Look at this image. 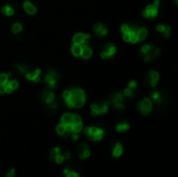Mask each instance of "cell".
Listing matches in <instances>:
<instances>
[{
	"label": "cell",
	"instance_id": "d4e9b609",
	"mask_svg": "<svg viewBox=\"0 0 178 177\" xmlns=\"http://www.w3.org/2000/svg\"><path fill=\"white\" fill-rule=\"evenodd\" d=\"M135 89H130V88H127L123 91V95H124V97H128V98H132V97L135 96Z\"/></svg>",
	"mask_w": 178,
	"mask_h": 177
},
{
	"label": "cell",
	"instance_id": "603a6c76",
	"mask_svg": "<svg viewBox=\"0 0 178 177\" xmlns=\"http://www.w3.org/2000/svg\"><path fill=\"white\" fill-rule=\"evenodd\" d=\"M2 13H3L5 16H7V17H12V16L15 14V10L13 9L10 5H4V6L2 7Z\"/></svg>",
	"mask_w": 178,
	"mask_h": 177
},
{
	"label": "cell",
	"instance_id": "8fae6325",
	"mask_svg": "<svg viewBox=\"0 0 178 177\" xmlns=\"http://www.w3.org/2000/svg\"><path fill=\"white\" fill-rule=\"evenodd\" d=\"M40 98L42 101L44 102L45 104L49 105L51 103H53L54 101H55V97H54V94L52 93V92L50 91H47V90H45V91H43L40 95Z\"/></svg>",
	"mask_w": 178,
	"mask_h": 177
},
{
	"label": "cell",
	"instance_id": "6da1fadb",
	"mask_svg": "<svg viewBox=\"0 0 178 177\" xmlns=\"http://www.w3.org/2000/svg\"><path fill=\"white\" fill-rule=\"evenodd\" d=\"M62 98L69 108H79L85 105L87 96L82 89L72 88L62 93Z\"/></svg>",
	"mask_w": 178,
	"mask_h": 177
},
{
	"label": "cell",
	"instance_id": "2e32d148",
	"mask_svg": "<svg viewBox=\"0 0 178 177\" xmlns=\"http://www.w3.org/2000/svg\"><path fill=\"white\" fill-rule=\"evenodd\" d=\"M91 155V151L89 149V146L87 144H81L79 147V158L80 160H85L88 158Z\"/></svg>",
	"mask_w": 178,
	"mask_h": 177
},
{
	"label": "cell",
	"instance_id": "44dd1931",
	"mask_svg": "<svg viewBox=\"0 0 178 177\" xmlns=\"http://www.w3.org/2000/svg\"><path fill=\"white\" fill-rule=\"evenodd\" d=\"M81 51H82V46L79 44H73L72 47H71V52L72 54L74 55V56H80V54H81Z\"/></svg>",
	"mask_w": 178,
	"mask_h": 177
},
{
	"label": "cell",
	"instance_id": "52a82bcc",
	"mask_svg": "<svg viewBox=\"0 0 178 177\" xmlns=\"http://www.w3.org/2000/svg\"><path fill=\"white\" fill-rule=\"evenodd\" d=\"M111 101L112 102V104L115 105V107H116L117 110H123V108H124V104H123L124 95H123V93H121V92H116V93L112 94Z\"/></svg>",
	"mask_w": 178,
	"mask_h": 177
},
{
	"label": "cell",
	"instance_id": "ffe728a7",
	"mask_svg": "<svg viewBox=\"0 0 178 177\" xmlns=\"http://www.w3.org/2000/svg\"><path fill=\"white\" fill-rule=\"evenodd\" d=\"M92 54H93V50L89 47V45L88 46H83L82 47V51H81L80 56H81L83 60H89L92 56Z\"/></svg>",
	"mask_w": 178,
	"mask_h": 177
},
{
	"label": "cell",
	"instance_id": "7a4b0ae2",
	"mask_svg": "<svg viewBox=\"0 0 178 177\" xmlns=\"http://www.w3.org/2000/svg\"><path fill=\"white\" fill-rule=\"evenodd\" d=\"M85 133L93 141H100L103 138L104 130L99 127H87L85 129Z\"/></svg>",
	"mask_w": 178,
	"mask_h": 177
},
{
	"label": "cell",
	"instance_id": "ba28073f",
	"mask_svg": "<svg viewBox=\"0 0 178 177\" xmlns=\"http://www.w3.org/2000/svg\"><path fill=\"white\" fill-rule=\"evenodd\" d=\"M158 7L157 5H155L154 3L149 4L146 6V9L143 10L142 15L145 18H155L156 16L158 15Z\"/></svg>",
	"mask_w": 178,
	"mask_h": 177
},
{
	"label": "cell",
	"instance_id": "30bf717a",
	"mask_svg": "<svg viewBox=\"0 0 178 177\" xmlns=\"http://www.w3.org/2000/svg\"><path fill=\"white\" fill-rule=\"evenodd\" d=\"M158 79H159V74L156 72V71H149L147 73V75H146L145 81L150 87L154 88V87H156V84H157Z\"/></svg>",
	"mask_w": 178,
	"mask_h": 177
},
{
	"label": "cell",
	"instance_id": "4dcf8cb0",
	"mask_svg": "<svg viewBox=\"0 0 178 177\" xmlns=\"http://www.w3.org/2000/svg\"><path fill=\"white\" fill-rule=\"evenodd\" d=\"M16 69H17L18 71H20L21 73H26L28 71V68L26 67V66L22 65V64H17L16 65Z\"/></svg>",
	"mask_w": 178,
	"mask_h": 177
},
{
	"label": "cell",
	"instance_id": "f35d334b",
	"mask_svg": "<svg viewBox=\"0 0 178 177\" xmlns=\"http://www.w3.org/2000/svg\"><path fill=\"white\" fill-rule=\"evenodd\" d=\"M5 93V84H0V94Z\"/></svg>",
	"mask_w": 178,
	"mask_h": 177
},
{
	"label": "cell",
	"instance_id": "60d3db41",
	"mask_svg": "<svg viewBox=\"0 0 178 177\" xmlns=\"http://www.w3.org/2000/svg\"><path fill=\"white\" fill-rule=\"evenodd\" d=\"M69 171H70V170H69V169H65V171H64V173H65V174H67L68 172H69Z\"/></svg>",
	"mask_w": 178,
	"mask_h": 177
},
{
	"label": "cell",
	"instance_id": "9a60e30c",
	"mask_svg": "<svg viewBox=\"0 0 178 177\" xmlns=\"http://www.w3.org/2000/svg\"><path fill=\"white\" fill-rule=\"evenodd\" d=\"M61 122L64 124L65 126L72 125L73 122H74V114H70V113L64 114L61 119Z\"/></svg>",
	"mask_w": 178,
	"mask_h": 177
},
{
	"label": "cell",
	"instance_id": "ac0fdd59",
	"mask_svg": "<svg viewBox=\"0 0 178 177\" xmlns=\"http://www.w3.org/2000/svg\"><path fill=\"white\" fill-rule=\"evenodd\" d=\"M156 30L161 31V33H164V37L165 38H169L170 35H171V27L168 25H163L159 24L156 26Z\"/></svg>",
	"mask_w": 178,
	"mask_h": 177
},
{
	"label": "cell",
	"instance_id": "484cf974",
	"mask_svg": "<svg viewBox=\"0 0 178 177\" xmlns=\"http://www.w3.org/2000/svg\"><path fill=\"white\" fill-rule=\"evenodd\" d=\"M22 29H23V26L19 22L14 23V24H13V26H12V31L15 33V35H17V33H20L21 31H22Z\"/></svg>",
	"mask_w": 178,
	"mask_h": 177
},
{
	"label": "cell",
	"instance_id": "4316f807",
	"mask_svg": "<svg viewBox=\"0 0 178 177\" xmlns=\"http://www.w3.org/2000/svg\"><path fill=\"white\" fill-rule=\"evenodd\" d=\"M56 133H59V136H65V133H67V128H66V126H65L62 123L59 124V125H57V127H56Z\"/></svg>",
	"mask_w": 178,
	"mask_h": 177
},
{
	"label": "cell",
	"instance_id": "9c48e42d",
	"mask_svg": "<svg viewBox=\"0 0 178 177\" xmlns=\"http://www.w3.org/2000/svg\"><path fill=\"white\" fill-rule=\"evenodd\" d=\"M91 36L89 33H78L76 35H74L72 41L73 44H79L81 46H88V39H90Z\"/></svg>",
	"mask_w": 178,
	"mask_h": 177
},
{
	"label": "cell",
	"instance_id": "d6986e66",
	"mask_svg": "<svg viewBox=\"0 0 178 177\" xmlns=\"http://www.w3.org/2000/svg\"><path fill=\"white\" fill-rule=\"evenodd\" d=\"M148 35V30L144 27H138L137 30V40L138 42H142L146 39V37Z\"/></svg>",
	"mask_w": 178,
	"mask_h": 177
},
{
	"label": "cell",
	"instance_id": "7c38bea8",
	"mask_svg": "<svg viewBox=\"0 0 178 177\" xmlns=\"http://www.w3.org/2000/svg\"><path fill=\"white\" fill-rule=\"evenodd\" d=\"M41 73L42 71L41 69H36L33 70L32 72H29V71H27V72L25 73V77L26 79H28V80L32 81V83H40L41 80Z\"/></svg>",
	"mask_w": 178,
	"mask_h": 177
},
{
	"label": "cell",
	"instance_id": "277c9868",
	"mask_svg": "<svg viewBox=\"0 0 178 177\" xmlns=\"http://www.w3.org/2000/svg\"><path fill=\"white\" fill-rule=\"evenodd\" d=\"M59 74H57L55 70H50L47 72L45 76V81L50 89H55L57 84H59Z\"/></svg>",
	"mask_w": 178,
	"mask_h": 177
},
{
	"label": "cell",
	"instance_id": "d590c367",
	"mask_svg": "<svg viewBox=\"0 0 178 177\" xmlns=\"http://www.w3.org/2000/svg\"><path fill=\"white\" fill-rule=\"evenodd\" d=\"M130 29V25H128V24H123L121 26V31H122V33H127V31H129Z\"/></svg>",
	"mask_w": 178,
	"mask_h": 177
},
{
	"label": "cell",
	"instance_id": "74e56055",
	"mask_svg": "<svg viewBox=\"0 0 178 177\" xmlns=\"http://www.w3.org/2000/svg\"><path fill=\"white\" fill-rule=\"evenodd\" d=\"M15 176V169H12L9 170L6 174V177H14Z\"/></svg>",
	"mask_w": 178,
	"mask_h": 177
},
{
	"label": "cell",
	"instance_id": "e575fe53",
	"mask_svg": "<svg viewBox=\"0 0 178 177\" xmlns=\"http://www.w3.org/2000/svg\"><path fill=\"white\" fill-rule=\"evenodd\" d=\"M128 88L130 89H137L138 88V83L135 80H130L128 83Z\"/></svg>",
	"mask_w": 178,
	"mask_h": 177
},
{
	"label": "cell",
	"instance_id": "8d00e7d4",
	"mask_svg": "<svg viewBox=\"0 0 178 177\" xmlns=\"http://www.w3.org/2000/svg\"><path fill=\"white\" fill-rule=\"evenodd\" d=\"M66 177H79V175L76 173V172H68L67 174H66Z\"/></svg>",
	"mask_w": 178,
	"mask_h": 177
},
{
	"label": "cell",
	"instance_id": "5bb4252c",
	"mask_svg": "<svg viewBox=\"0 0 178 177\" xmlns=\"http://www.w3.org/2000/svg\"><path fill=\"white\" fill-rule=\"evenodd\" d=\"M159 52H161V49L157 48V47H153V48L151 49L147 54L144 55V60H145V62H150V60H154L156 56H157V55L159 54Z\"/></svg>",
	"mask_w": 178,
	"mask_h": 177
},
{
	"label": "cell",
	"instance_id": "3957f363",
	"mask_svg": "<svg viewBox=\"0 0 178 177\" xmlns=\"http://www.w3.org/2000/svg\"><path fill=\"white\" fill-rule=\"evenodd\" d=\"M109 101H103L101 103H94L91 105V113L93 116H99L103 115L108 110Z\"/></svg>",
	"mask_w": 178,
	"mask_h": 177
},
{
	"label": "cell",
	"instance_id": "8992f818",
	"mask_svg": "<svg viewBox=\"0 0 178 177\" xmlns=\"http://www.w3.org/2000/svg\"><path fill=\"white\" fill-rule=\"evenodd\" d=\"M138 110L143 114V115H148L149 113L152 110V101H151L150 98H144L143 100H141L138 104Z\"/></svg>",
	"mask_w": 178,
	"mask_h": 177
},
{
	"label": "cell",
	"instance_id": "7402d4cb",
	"mask_svg": "<svg viewBox=\"0 0 178 177\" xmlns=\"http://www.w3.org/2000/svg\"><path fill=\"white\" fill-rule=\"evenodd\" d=\"M123 153V147L122 145L120 144V143H117L116 146H115L114 150H112V155H114L115 157H119L121 156Z\"/></svg>",
	"mask_w": 178,
	"mask_h": 177
},
{
	"label": "cell",
	"instance_id": "e0dca14e",
	"mask_svg": "<svg viewBox=\"0 0 178 177\" xmlns=\"http://www.w3.org/2000/svg\"><path fill=\"white\" fill-rule=\"evenodd\" d=\"M23 9H24V10L28 15H35L36 13V7L30 1H28V0L23 2Z\"/></svg>",
	"mask_w": 178,
	"mask_h": 177
},
{
	"label": "cell",
	"instance_id": "d6a6232c",
	"mask_svg": "<svg viewBox=\"0 0 178 177\" xmlns=\"http://www.w3.org/2000/svg\"><path fill=\"white\" fill-rule=\"evenodd\" d=\"M59 151H61V149H59V147H55L54 149L51 150V151H50V157L52 158V160H54V158H55V156H56L57 154H59Z\"/></svg>",
	"mask_w": 178,
	"mask_h": 177
},
{
	"label": "cell",
	"instance_id": "5b68a950",
	"mask_svg": "<svg viewBox=\"0 0 178 177\" xmlns=\"http://www.w3.org/2000/svg\"><path fill=\"white\" fill-rule=\"evenodd\" d=\"M117 49H116V46H115L112 43H107L104 45L103 49H102L101 53H100V56L102 60H109L111 57L116 53Z\"/></svg>",
	"mask_w": 178,
	"mask_h": 177
},
{
	"label": "cell",
	"instance_id": "f546056e",
	"mask_svg": "<svg viewBox=\"0 0 178 177\" xmlns=\"http://www.w3.org/2000/svg\"><path fill=\"white\" fill-rule=\"evenodd\" d=\"M9 73H1L0 74V84H5L9 81Z\"/></svg>",
	"mask_w": 178,
	"mask_h": 177
},
{
	"label": "cell",
	"instance_id": "cb8c5ba5",
	"mask_svg": "<svg viewBox=\"0 0 178 177\" xmlns=\"http://www.w3.org/2000/svg\"><path fill=\"white\" fill-rule=\"evenodd\" d=\"M117 131L118 133H123V131H126L129 129V124L126 123V122H123V123H119L117 125Z\"/></svg>",
	"mask_w": 178,
	"mask_h": 177
},
{
	"label": "cell",
	"instance_id": "4fadbf2b",
	"mask_svg": "<svg viewBox=\"0 0 178 177\" xmlns=\"http://www.w3.org/2000/svg\"><path fill=\"white\" fill-rule=\"evenodd\" d=\"M93 30L96 33L97 37H105L107 35V33H108V29H107L106 26H104L101 23H97V24L94 25Z\"/></svg>",
	"mask_w": 178,
	"mask_h": 177
},
{
	"label": "cell",
	"instance_id": "1f68e13d",
	"mask_svg": "<svg viewBox=\"0 0 178 177\" xmlns=\"http://www.w3.org/2000/svg\"><path fill=\"white\" fill-rule=\"evenodd\" d=\"M7 83L9 84V87L13 90H16V89L19 88V83H18V80H16V79H12V80H9V81H7Z\"/></svg>",
	"mask_w": 178,
	"mask_h": 177
},
{
	"label": "cell",
	"instance_id": "f1b7e54d",
	"mask_svg": "<svg viewBox=\"0 0 178 177\" xmlns=\"http://www.w3.org/2000/svg\"><path fill=\"white\" fill-rule=\"evenodd\" d=\"M152 99L157 104H161V94L159 93V92H153V93H152Z\"/></svg>",
	"mask_w": 178,
	"mask_h": 177
},
{
	"label": "cell",
	"instance_id": "b9f144b4",
	"mask_svg": "<svg viewBox=\"0 0 178 177\" xmlns=\"http://www.w3.org/2000/svg\"><path fill=\"white\" fill-rule=\"evenodd\" d=\"M174 2H175V3H177V0H174Z\"/></svg>",
	"mask_w": 178,
	"mask_h": 177
},
{
	"label": "cell",
	"instance_id": "836d02e7",
	"mask_svg": "<svg viewBox=\"0 0 178 177\" xmlns=\"http://www.w3.org/2000/svg\"><path fill=\"white\" fill-rule=\"evenodd\" d=\"M54 160H55V162L57 164H62L65 160V158H64V155L61 154V153H59V154H57L56 156H55V158H54Z\"/></svg>",
	"mask_w": 178,
	"mask_h": 177
},
{
	"label": "cell",
	"instance_id": "83f0119b",
	"mask_svg": "<svg viewBox=\"0 0 178 177\" xmlns=\"http://www.w3.org/2000/svg\"><path fill=\"white\" fill-rule=\"evenodd\" d=\"M153 45L152 44H145L144 46L141 48V53H142L143 55H145V54H147L149 51H150L151 49L153 48Z\"/></svg>",
	"mask_w": 178,
	"mask_h": 177
},
{
	"label": "cell",
	"instance_id": "ab89813d",
	"mask_svg": "<svg viewBox=\"0 0 178 177\" xmlns=\"http://www.w3.org/2000/svg\"><path fill=\"white\" fill-rule=\"evenodd\" d=\"M62 155H64V158H65V160H68V158H70V156H71L70 152H66L65 154H62Z\"/></svg>",
	"mask_w": 178,
	"mask_h": 177
}]
</instances>
